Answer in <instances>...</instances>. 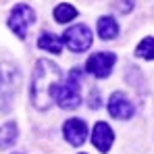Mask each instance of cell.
Segmentation results:
<instances>
[{
  "mask_svg": "<svg viewBox=\"0 0 154 154\" xmlns=\"http://www.w3.org/2000/svg\"><path fill=\"white\" fill-rule=\"evenodd\" d=\"M98 35L102 40H115L119 35V25H117L115 17L106 15V17H100L98 19Z\"/></svg>",
  "mask_w": 154,
  "mask_h": 154,
  "instance_id": "10",
  "label": "cell"
},
{
  "mask_svg": "<svg viewBox=\"0 0 154 154\" xmlns=\"http://www.w3.org/2000/svg\"><path fill=\"white\" fill-rule=\"evenodd\" d=\"M115 63H117V54H112V52H96V54H92L88 58L85 71L90 75L98 77V79H104L115 69Z\"/></svg>",
  "mask_w": 154,
  "mask_h": 154,
  "instance_id": "5",
  "label": "cell"
},
{
  "mask_svg": "<svg viewBox=\"0 0 154 154\" xmlns=\"http://www.w3.org/2000/svg\"><path fill=\"white\" fill-rule=\"evenodd\" d=\"M117 8H119V13L127 15L129 11L133 8V0H117Z\"/></svg>",
  "mask_w": 154,
  "mask_h": 154,
  "instance_id": "15",
  "label": "cell"
},
{
  "mask_svg": "<svg viewBox=\"0 0 154 154\" xmlns=\"http://www.w3.org/2000/svg\"><path fill=\"white\" fill-rule=\"evenodd\" d=\"M77 11L75 6H71V4H58L56 8H54V19L58 21V23H69V21H73L77 17Z\"/></svg>",
  "mask_w": 154,
  "mask_h": 154,
  "instance_id": "13",
  "label": "cell"
},
{
  "mask_svg": "<svg viewBox=\"0 0 154 154\" xmlns=\"http://www.w3.org/2000/svg\"><path fill=\"white\" fill-rule=\"evenodd\" d=\"M60 77L63 71L58 65H54L48 58L38 60L35 69H33V77H31V104L38 110H48L54 102V92L60 85Z\"/></svg>",
  "mask_w": 154,
  "mask_h": 154,
  "instance_id": "1",
  "label": "cell"
},
{
  "mask_svg": "<svg viewBox=\"0 0 154 154\" xmlns=\"http://www.w3.org/2000/svg\"><path fill=\"white\" fill-rule=\"evenodd\" d=\"M135 56L144 60H154V38H144L135 48Z\"/></svg>",
  "mask_w": 154,
  "mask_h": 154,
  "instance_id": "14",
  "label": "cell"
},
{
  "mask_svg": "<svg viewBox=\"0 0 154 154\" xmlns=\"http://www.w3.org/2000/svg\"><path fill=\"white\" fill-rule=\"evenodd\" d=\"M19 83H21V75H19V71L15 69V65H11V63H0V92H2V94L17 92Z\"/></svg>",
  "mask_w": 154,
  "mask_h": 154,
  "instance_id": "8",
  "label": "cell"
},
{
  "mask_svg": "<svg viewBox=\"0 0 154 154\" xmlns=\"http://www.w3.org/2000/svg\"><path fill=\"white\" fill-rule=\"evenodd\" d=\"M33 21H35V13L31 11V6H27V4H17V6L11 11L8 27H11V31H15V33L23 40Z\"/></svg>",
  "mask_w": 154,
  "mask_h": 154,
  "instance_id": "4",
  "label": "cell"
},
{
  "mask_svg": "<svg viewBox=\"0 0 154 154\" xmlns=\"http://www.w3.org/2000/svg\"><path fill=\"white\" fill-rule=\"evenodd\" d=\"M108 115L119 119V121H125L133 117V104L127 100V96L123 92H115L108 100Z\"/></svg>",
  "mask_w": 154,
  "mask_h": 154,
  "instance_id": "6",
  "label": "cell"
},
{
  "mask_svg": "<svg viewBox=\"0 0 154 154\" xmlns=\"http://www.w3.org/2000/svg\"><path fill=\"white\" fill-rule=\"evenodd\" d=\"M63 133L71 146H81L88 137V125L83 119H69L63 127Z\"/></svg>",
  "mask_w": 154,
  "mask_h": 154,
  "instance_id": "7",
  "label": "cell"
},
{
  "mask_svg": "<svg viewBox=\"0 0 154 154\" xmlns=\"http://www.w3.org/2000/svg\"><path fill=\"white\" fill-rule=\"evenodd\" d=\"M112 142H115V131L108 127L104 121L96 123V125H94V131H92V144H94L100 152H108L110 146H112Z\"/></svg>",
  "mask_w": 154,
  "mask_h": 154,
  "instance_id": "9",
  "label": "cell"
},
{
  "mask_svg": "<svg viewBox=\"0 0 154 154\" xmlns=\"http://www.w3.org/2000/svg\"><path fill=\"white\" fill-rule=\"evenodd\" d=\"M90 106H92V108H98V106H100V96H98V92H92V96H90Z\"/></svg>",
  "mask_w": 154,
  "mask_h": 154,
  "instance_id": "16",
  "label": "cell"
},
{
  "mask_svg": "<svg viewBox=\"0 0 154 154\" xmlns=\"http://www.w3.org/2000/svg\"><path fill=\"white\" fill-rule=\"evenodd\" d=\"M79 81H81V71H79L77 67H73V69L69 71L67 81H65V83L60 81V85H58L56 92H54V100L58 102L60 108H65V110H73V108H77V106L81 104Z\"/></svg>",
  "mask_w": 154,
  "mask_h": 154,
  "instance_id": "2",
  "label": "cell"
},
{
  "mask_svg": "<svg viewBox=\"0 0 154 154\" xmlns=\"http://www.w3.org/2000/svg\"><path fill=\"white\" fill-rule=\"evenodd\" d=\"M38 46L44 48V50H48V52H52V54H60V50H63L60 38H56L50 31H44V33L38 38Z\"/></svg>",
  "mask_w": 154,
  "mask_h": 154,
  "instance_id": "11",
  "label": "cell"
},
{
  "mask_svg": "<svg viewBox=\"0 0 154 154\" xmlns=\"http://www.w3.org/2000/svg\"><path fill=\"white\" fill-rule=\"evenodd\" d=\"M15 140H17V125L15 123H6L0 127V150L13 146Z\"/></svg>",
  "mask_w": 154,
  "mask_h": 154,
  "instance_id": "12",
  "label": "cell"
},
{
  "mask_svg": "<svg viewBox=\"0 0 154 154\" xmlns=\"http://www.w3.org/2000/svg\"><path fill=\"white\" fill-rule=\"evenodd\" d=\"M92 40H94V33L88 25H73L69 27L63 35V44H67V48L73 52H85L92 46Z\"/></svg>",
  "mask_w": 154,
  "mask_h": 154,
  "instance_id": "3",
  "label": "cell"
}]
</instances>
